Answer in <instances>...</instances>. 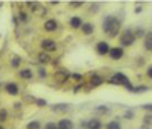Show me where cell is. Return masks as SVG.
Returning a JSON list of instances; mask_svg holds the SVG:
<instances>
[{"label": "cell", "mask_w": 152, "mask_h": 129, "mask_svg": "<svg viewBox=\"0 0 152 129\" xmlns=\"http://www.w3.org/2000/svg\"><path fill=\"white\" fill-rule=\"evenodd\" d=\"M49 5H52V6H58L59 2H49Z\"/></svg>", "instance_id": "b9f144b4"}, {"label": "cell", "mask_w": 152, "mask_h": 129, "mask_svg": "<svg viewBox=\"0 0 152 129\" xmlns=\"http://www.w3.org/2000/svg\"><path fill=\"white\" fill-rule=\"evenodd\" d=\"M41 129H56V123L55 122H47Z\"/></svg>", "instance_id": "e575fe53"}, {"label": "cell", "mask_w": 152, "mask_h": 129, "mask_svg": "<svg viewBox=\"0 0 152 129\" xmlns=\"http://www.w3.org/2000/svg\"><path fill=\"white\" fill-rule=\"evenodd\" d=\"M43 28L46 32H55L58 29V21L55 18H47L44 23H43Z\"/></svg>", "instance_id": "7c38bea8"}, {"label": "cell", "mask_w": 152, "mask_h": 129, "mask_svg": "<svg viewBox=\"0 0 152 129\" xmlns=\"http://www.w3.org/2000/svg\"><path fill=\"white\" fill-rule=\"evenodd\" d=\"M108 84H111V85H117V87H123L126 91H129L131 93V90H132V82H131V79L126 74H123V73H120V71H117V73H114L110 79L107 81Z\"/></svg>", "instance_id": "7a4b0ae2"}, {"label": "cell", "mask_w": 152, "mask_h": 129, "mask_svg": "<svg viewBox=\"0 0 152 129\" xmlns=\"http://www.w3.org/2000/svg\"><path fill=\"white\" fill-rule=\"evenodd\" d=\"M43 126H41V123L38 122V120H32V122H29L28 125H26V129H41Z\"/></svg>", "instance_id": "4316f807"}, {"label": "cell", "mask_w": 152, "mask_h": 129, "mask_svg": "<svg viewBox=\"0 0 152 129\" xmlns=\"http://www.w3.org/2000/svg\"><path fill=\"white\" fill-rule=\"evenodd\" d=\"M70 79V73H69V70H66V69H58L55 73H53V81L56 82V84H66L67 81Z\"/></svg>", "instance_id": "277c9868"}, {"label": "cell", "mask_w": 152, "mask_h": 129, "mask_svg": "<svg viewBox=\"0 0 152 129\" xmlns=\"http://www.w3.org/2000/svg\"><path fill=\"white\" fill-rule=\"evenodd\" d=\"M79 29L82 31V34H84L85 36H90V35H93V34H94V24H93V23L85 21V23H82V24H81V28H79Z\"/></svg>", "instance_id": "4fadbf2b"}, {"label": "cell", "mask_w": 152, "mask_h": 129, "mask_svg": "<svg viewBox=\"0 0 152 129\" xmlns=\"http://www.w3.org/2000/svg\"><path fill=\"white\" fill-rule=\"evenodd\" d=\"M35 99H37V97H34V96H31V94H24V96H23V102H24V103H29V105H34Z\"/></svg>", "instance_id": "1f68e13d"}, {"label": "cell", "mask_w": 152, "mask_h": 129, "mask_svg": "<svg viewBox=\"0 0 152 129\" xmlns=\"http://www.w3.org/2000/svg\"><path fill=\"white\" fill-rule=\"evenodd\" d=\"M119 41H120V47L123 49V47H131V46H134L135 44V41H137V38H135V35H134V31L132 29H125L122 34H120V36H119Z\"/></svg>", "instance_id": "3957f363"}, {"label": "cell", "mask_w": 152, "mask_h": 129, "mask_svg": "<svg viewBox=\"0 0 152 129\" xmlns=\"http://www.w3.org/2000/svg\"><path fill=\"white\" fill-rule=\"evenodd\" d=\"M56 129H75V123L69 119H61L56 123Z\"/></svg>", "instance_id": "2e32d148"}, {"label": "cell", "mask_w": 152, "mask_h": 129, "mask_svg": "<svg viewBox=\"0 0 152 129\" xmlns=\"http://www.w3.org/2000/svg\"><path fill=\"white\" fill-rule=\"evenodd\" d=\"M142 12H143V6L138 5V6L134 8V14H142Z\"/></svg>", "instance_id": "74e56055"}, {"label": "cell", "mask_w": 152, "mask_h": 129, "mask_svg": "<svg viewBox=\"0 0 152 129\" xmlns=\"http://www.w3.org/2000/svg\"><path fill=\"white\" fill-rule=\"evenodd\" d=\"M37 71H38V76H40V79H46V77H47V70H46L43 66L38 67Z\"/></svg>", "instance_id": "4dcf8cb0"}, {"label": "cell", "mask_w": 152, "mask_h": 129, "mask_svg": "<svg viewBox=\"0 0 152 129\" xmlns=\"http://www.w3.org/2000/svg\"><path fill=\"white\" fill-rule=\"evenodd\" d=\"M146 76H148V79H152V67L151 66L146 69Z\"/></svg>", "instance_id": "f35d334b"}, {"label": "cell", "mask_w": 152, "mask_h": 129, "mask_svg": "<svg viewBox=\"0 0 152 129\" xmlns=\"http://www.w3.org/2000/svg\"><path fill=\"white\" fill-rule=\"evenodd\" d=\"M14 108L18 111V109H21V102H17V103H14Z\"/></svg>", "instance_id": "ab89813d"}, {"label": "cell", "mask_w": 152, "mask_h": 129, "mask_svg": "<svg viewBox=\"0 0 152 129\" xmlns=\"http://www.w3.org/2000/svg\"><path fill=\"white\" fill-rule=\"evenodd\" d=\"M2 85H3V84H2V81H0V88H2Z\"/></svg>", "instance_id": "f6af8a7d"}, {"label": "cell", "mask_w": 152, "mask_h": 129, "mask_svg": "<svg viewBox=\"0 0 152 129\" xmlns=\"http://www.w3.org/2000/svg\"><path fill=\"white\" fill-rule=\"evenodd\" d=\"M18 76L21 77V79H24V81H29V79H32V77H34V73H32L31 69L24 67V69H20L18 70Z\"/></svg>", "instance_id": "d6986e66"}, {"label": "cell", "mask_w": 152, "mask_h": 129, "mask_svg": "<svg viewBox=\"0 0 152 129\" xmlns=\"http://www.w3.org/2000/svg\"><path fill=\"white\" fill-rule=\"evenodd\" d=\"M134 35H135V38H138V36H143V38H145L146 31H145V29H142V28H138V29H135V31H134Z\"/></svg>", "instance_id": "836d02e7"}, {"label": "cell", "mask_w": 152, "mask_h": 129, "mask_svg": "<svg viewBox=\"0 0 152 129\" xmlns=\"http://www.w3.org/2000/svg\"><path fill=\"white\" fill-rule=\"evenodd\" d=\"M82 23H84L82 18L78 17V15H73V17H70V20H69V26H70L72 29H79Z\"/></svg>", "instance_id": "ac0fdd59"}, {"label": "cell", "mask_w": 152, "mask_h": 129, "mask_svg": "<svg viewBox=\"0 0 152 129\" xmlns=\"http://www.w3.org/2000/svg\"><path fill=\"white\" fill-rule=\"evenodd\" d=\"M94 49H96L97 55L105 56V55H108V52H110V43H107V41H97Z\"/></svg>", "instance_id": "9c48e42d"}, {"label": "cell", "mask_w": 152, "mask_h": 129, "mask_svg": "<svg viewBox=\"0 0 152 129\" xmlns=\"http://www.w3.org/2000/svg\"><path fill=\"white\" fill-rule=\"evenodd\" d=\"M99 9H100V5H99V3H91V8H90L91 14H96V12H99Z\"/></svg>", "instance_id": "d590c367"}, {"label": "cell", "mask_w": 152, "mask_h": 129, "mask_svg": "<svg viewBox=\"0 0 152 129\" xmlns=\"http://www.w3.org/2000/svg\"><path fill=\"white\" fill-rule=\"evenodd\" d=\"M151 123H152V115H151V112H148L143 117V125L145 126H151Z\"/></svg>", "instance_id": "d6a6232c"}, {"label": "cell", "mask_w": 152, "mask_h": 129, "mask_svg": "<svg viewBox=\"0 0 152 129\" xmlns=\"http://www.w3.org/2000/svg\"><path fill=\"white\" fill-rule=\"evenodd\" d=\"M87 82H88V87H90V88H97V87H100V85L105 82V79L100 74H97L96 71H93L90 74V79H88Z\"/></svg>", "instance_id": "52a82bcc"}, {"label": "cell", "mask_w": 152, "mask_h": 129, "mask_svg": "<svg viewBox=\"0 0 152 129\" xmlns=\"http://www.w3.org/2000/svg\"><path fill=\"white\" fill-rule=\"evenodd\" d=\"M34 11V14L37 17H44L46 15V12H47V8H44L41 3H34V6L31 8Z\"/></svg>", "instance_id": "9a60e30c"}, {"label": "cell", "mask_w": 152, "mask_h": 129, "mask_svg": "<svg viewBox=\"0 0 152 129\" xmlns=\"http://www.w3.org/2000/svg\"><path fill=\"white\" fill-rule=\"evenodd\" d=\"M34 105H37L38 108H46V106H49V103H47V100H46V99L37 97V99H35V103H34Z\"/></svg>", "instance_id": "484cf974"}, {"label": "cell", "mask_w": 152, "mask_h": 129, "mask_svg": "<svg viewBox=\"0 0 152 129\" xmlns=\"http://www.w3.org/2000/svg\"><path fill=\"white\" fill-rule=\"evenodd\" d=\"M70 79H73V82H76V84H81V82H84V76L79 73H73V74H70Z\"/></svg>", "instance_id": "83f0119b"}, {"label": "cell", "mask_w": 152, "mask_h": 129, "mask_svg": "<svg viewBox=\"0 0 152 129\" xmlns=\"http://www.w3.org/2000/svg\"><path fill=\"white\" fill-rule=\"evenodd\" d=\"M5 93L9 94V96H18L20 88L15 82H8V84H5Z\"/></svg>", "instance_id": "30bf717a"}, {"label": "cell", "mask_w": 152, "mask_h": 129, "mask_svg": "<svg viewBox=\"0 0 152 129\" xmlns=\"http://www.w3.org/2000/svg\"><path fill=\"white\" fill-rule=\"evenodd\" d=\"M123 119H126V120H132L134 117H135V112H134V109H126L125 111V114L122 115Z\"/></svg>", "instance_id": "f1b7e54d"}, {"label": "cell", "mask_w": 152, "mask_h": 129, "mask_svg": "<svg viewBox=\"0 0 152 129\" xmlns=\"http://www.w3.org/2000/svg\"><path fill=\"white\" fill-rule=\"evenodd\" d=\"M146 91H149V87H146V85H138V87H132V90H131V93H134V94H142V93H146Z\"/></svg>", "instance_id": "7402d4cb"}, {"label": "cell", "mask_w": 152, "mask_h": 129, "mask_svg": "<svg viewBox=\"0 0 152 129\" xmlns=\"http://www.w3.org/2000/svg\"><path fill=\"white\" fill-rule=\"evenodd\" d=\"M94 112H97V115H107V114L111 112V109L107 105H99V106L94 108Z\"/></svg>", "instance_id": "ffe728a7"}, {"label": "cell", "mask_w": 152, "mask_h": 129, "mask_svg": "<svg viewBox=\"0 0 152 129\" xmlns=\"http://www.w3.org/2000/svg\"><path fill=\"white\" fill-rule=\"evenodd\" d=\"M37 61L41 64V66H47V64L52 62V56L50 53H46V52H41V53L37 55Z\"/></svg>", "instance_id": "5bb4252c"}, {"label": "cell", "mask_w": 152, "mask_h": 129, "mask_svg": "<svg viewBox=\"0 0 152 129\" xmlns=\"http://www.w3.org/2000/svg\"><path fill=\"white\" fill-rule=\"evenodd\" d=\"M12 23H14L15 26H18V20H17V17H12Z\"/></svg>", "instance_id": "60d3db41"}, {"label": "cell", "mask_w": 152, "mask_h": 129, "mask_svg": "<svg viewBox=\"0 0 152 129\" xmlns=\"http://www.w3.org/2000/svg\"><path fill=\"white\" fill-rule=\"evenodd\" d=\"M105 129H122V125L119 122H116V120H111V122H108L105 125Z\"/></svg>", "instance_id": "d4e9b609"}, {"label": "cell", "mask_w": 152, "mask_h": 129, "mask_svg": "<svg viewBox=\"0 0 152 129\" xmlns=\"http://www.w3.org/2000/svg\"><path fill=\"white\" fill-rule=\"evenodd\" d=\"M50 111L52 112H56V114H66L70 111V105L66 102H58V103H52V105H49Z\"/></svg>", "instance_id": "8992f818"}, {"label": "cell", "mask_w": 152, "mask_h": 129, "mask_svg": "<svg viewBox=\"0 0 152 129\" xmlns=\"http://www.w3.org/2000/svg\"><path fill=\"white\" fill-rule=\"evenodd\" d=\"M40 47L43 49V52H46V53H52V52H55L58 49V44H56L55 40H52V38H44L40 43Z\"/></svg>", "instance_id": "5b68a950"}, {"label": "cell", "mask_w": 152, "mask_h": 129, "mask_svg": "<svg viewBox=\"0 0 152 129\" xmlns=\"http://www.w3.org/2000/svg\"><path fill=\"white\" fill-rule=\"evenodd\" d=\"M21 56H18V55H14L11 58V67L12 69H20V66H21Z\"/></svg>", "instance_id": "44dd1931"}, {"label": "cell", "mask_w": 152, "mask_h": 129, "mask_svg": "<svg viewBox=\"0 0 152 129\" xmlns=\"http://www.w3.org/2000/svg\"><path fill=\"white\" fill-rule=\"evenodd\" d=\"M82 6H84L82 0H72V2H69V8H72V9H79Z\"/></svg>", "instance_id": "cb8c5ba5"}, {"label": "cell", "mask_w": 152, "mask_h": 129, "mask_svg": "<svg viewBox=\"0 0 152 129\" xmlns=\"http://www.w3.org/2000/svg\"><path fill=\"white\" fill-rule=\"evenodd\" d=\"M108 55L113 61H120L125 56V49H122V47H110Z\"/></svg>", "instance_id": "ba28073f"}, {"label": "cell", "mask_w": 152, "mask_h": 129, "mask_svg": "<svg viewBox=\"0 0 152 129\" xmlns=\"http://www.w3.org/2000/svg\"><path fill=\"white\" fill-rule=\"evenodd\" d=\"M8 120V111L5 108H0V125H3Z\"/></svg>", "instance_id": "f546056e"}, {"label": "cell", "mask_w": 152, "mask_h": 129, "mask_svg": "<svg viewBox=\"0 0 152 129\" xmlns=\"http://www.w3.org/2000/svg\"><path fill=\"white\" fill-rule=\"evenodd\" d=\"M143 47H145L146 52H151L152 50V32L151 31H148L146 35H145V38H143Z\"/></svg>", "instance_id": "e0dca14e"}, {"label": "cell", "mask_w": 152, "mask_h": 129, "mask_svg": "<svg viewBox=\"0 0 152 129\" xmlns=\"http://www.w3.org/2000/svg\"><path fill=\"white\" fill-rule=\"evenodd\" d=\"M138 129H151V126H145V125H142V126L138 128Z\"/></svg>", "instance_id": "7bdbcfd3"}, {"label": "cell", "mask_w": 152, "mask_h": 129, "mask_svg": "<svg viewBox=\"0 0 152 129\" xmlns=\"http://www.w3.org/2000/svg\"><path fill=\"white\" fill-rule=\"evenodd\" d=\"M120 28H122V21L114 15H107L102 21V31L110 38H116L120 32Z\"/></svg>", "instance_id": "6da1fadb"}, {"label": "cell", "mask_w": 152, "mask_h": 129, "mask_svg": "<svg viewBox=\"0 0 152 129\" xmlns=\"http://www.w3.org/2000/svg\"><path fill=\"white\" fill-rule=\"evenodd\" d=\"M17 20H18V23H20V21H21V23H28V21H29V15H28V12L24 11V9H20L18 15H17Z\"/></svg>", "instance_id": "603a6c76"}, {"label": "cell", "mask_w": 152, "mask_h": 129, "mask_svg": "<svg viewBox=\"0 0 152 129\" xmlns=\"http://www.w3.org/2000/svg\"><path fill=\"white\" fill-rule=\"evenodd\" d=\"M84 129H104V125L97 117H93V119L85 122V128Z\"/></svg>", "instance_id": "8fae6325"}, {"label": "cell", "mask_w": 152, "mask_h": 129, "mask_svg": "<svg viewBox=\"0 0 152 129\" xmlns=\"http://www.w3.org/2000/svg\"><path fill=\"white\" fill-rule=\"evenodd\" d=\"M142 109H145V111L151 112V109H152V105H151V103H143V105H142Z\"/></svg>", "instance_id": "8d00e7d4"}, {"label": "cell", "mask_w": 152, "mask_h": 129, "mask_svg": "<svg viewBox=\"0 0 152 129\" xmlns=\"http://www.w3.org/2000/svg\"><path fill=\"white\" fill-rule=\"evenodd\" d=\"M0 129H5V126H3V125H0Z\"/></svg>", "instance_id": "ee69618b"}]
</instances>
